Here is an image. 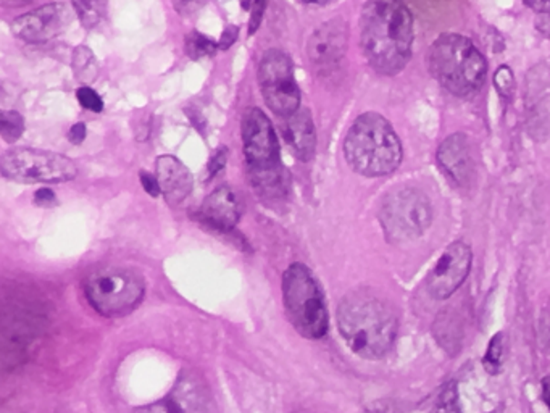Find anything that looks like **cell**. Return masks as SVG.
Returning a JSON list of instances; mask_svg holds the SVG:
<instances>
[{"mask_svg":"<svg viewBox=\"0 0 550 413\" xmlns=\"http://www.w3.org/2000/svg\"><path fill=\"white\" fill-rule=\"evenodd\" d=\"M360 44L382 75L402 72L412 57L413 18L403 0H367L360 16Z\"/></svg>","mask_w":550,"mask_h":413,"instance_id":"1","label":"cell"},{"mask_svg":"<svg viewBox=\"0 0 550 413\" xmlns=\"http://www.w3.org/2000/svg\"><path fill=\"white\" fill-rule=\"evenodd\" d=\"M338 328L353 354L378 360L394 346L397 317L384 300L372 292L353 291L339 304Z\"/></svg>","mask_w":550,"mask_h":413,"instance_id":"2","label":"cell"},{"mask_svg":"<svg viewBox=\"0 0 550 413\" xmlns=\"http://www.w3.org/2000/svg\"><path fill=\"white\" fill-rule=\"evenodd\" d=\"M347 164L368 178L386 176L402 162V146L391 123L380 114L360 115L344 141Z\"/></svg>","mask_w":550,"mask_h":413,"instance_id":"3","label":"cell"},{"mask_svg":"<svg viewBox=\"0 0 550 413\" xmlns=\"http://www.w3.org/2000/svg\"><path fill=\"white\" fill-rule=\"evenodd\" d=\"M242 143L249 175L257 193L278 199L288 191V171L280 160V144L269 116L260 108H249L242 115Z\"/></svg>","mask_w":550,"mask_h":413,"instance_id":"4","label":"cell"},{"mask_svg":"<svg viewBox=\"0 0 550 413\" xmlns=\"http://www.w3.org/2000/svg\"><path fill=\"white\" fill-rule=\"evenodd\" d=\"M428 65L439 85L459 97L478 93L486 79V58L460 35L439 36L428 52Z\"/></svg>","mask_w":550,"mask_h":413,"instance_id":"5","label":"cell"},{"mask_svg":"<svg viewBox=\"0 0 550 413\" xmlns=\"http://www.w3.org/2000/svg\"><path fill=\"white\" fill-rule=\"evenodd\" d=\"M282 304L290 325L307 339H321L328 333L330 318L325 296L311 271L292 264L282 275Z\"/></svg>","mask_w":550,"mask_h":413,"instance_id":"6","label":"cell"},{"mask_svg":"<svg viewBox=\"0 0 550 413\" xmlns=\"http://www.w3.org/2000/svg\"><path fill=\"white\" fill-rule=\"evenodd\" d=\"M146 283L141 275L123 267H104L92 271L85 281L86 299L104 317L131 314L141 304Z\"/></svg>","mask_w":550,"mask_h":413,"instance_id":"7","label":"cell"},{"mask_svg":"<svg viewBox=\"0 0 550 413\" xmlns=\"http://www.w3.org/2000/svg\"><path fill=\"white\" fill-rule=\"evenodd\" d=\"M380 221L389 243H407L430 228L433 206L420 189L402 187L384 199Z\"/></svg>","mask_w":550,"mask_h":413,"instance_id":"8","label":"cell"},{"mask_svg":"<svg viewBox=\"0 0 550 413\" xmlns=\"http://www.w3.org/2000/svg\"><path fill=\"white\" fill-rule=\"evenodd\" d=\"M0 171L4 178L22 183H64L76 176L78 168L73 160L47 150L18 149L7 150L0 160Z\"/></svg>","mask_w":550,"mask_h":413,"instance_id":"9","label":"cell"},{"mask_svg":"<svg viewBox=\"0 0 550 413\" xmlns=\"http://www.w3.org/2000/svg\"><path fill=\"white\" fill-rule=\"evenodd\" d=\"M259 85L267 106L276 115L288 118L299 110L300 91L294 79L292 64L281 50H269L261 58Z\"/></svg>","mask_w":550,"mask_h":413,"instance_id":"10","label":"cell"},{"mask_svg":"<svg viewBox=\"0 0 550 413\" xmlns=\"http://www.w3.org/2000/svg\"><path fill=\"white\" fill-rule=\"evenodd\" d=\"M473 254L463 241L452 243L439 257L426 278V291L433 299H449L463 285L472 270Z\"/></svg>","mask_w":550,"mask_h":413,"instance_id":"11","label":"cell"},{"mask_svg":"<svg viewBox=\"0 0 550 413\" xmlns=\"http://www.w3.org/2000/svg\"><path fill=\"white\" fill-rule=\"evenodd\" d=\"M71 20V8L56 2L16 18L12 23V33L26 43H46L66 31Z\"/></svg>","mask_w":550,"mask_h":413,"instance_id":"12","label":"cell"},{"mask_svg":"<svg viewBox=\"0 0 550 413\" xmlns=\"http://www.w3.org/2000/svg\"><path fill=\"white\" fill-rule=\"evenodd\" d=\"M138 413H213L212 398L200 378L184 373L165 398Z\"/></svg>","mask_w":550,"mask_h":413,"instance_id":"13","label":"cell"},{"mask_svg":"<svg viewBox=\"0 0 550 413\" xmlns=\"http://www.w3.org/2000/svg\"><path fill=\"white\" fill-rule=\"evenodd\" d=\"M349 31L344 20L323 23L307 43V57L320 73L332 72L346 55Z\"/></svg>","mask_w":550,"mask_h":413,"instance_id":"14","label":"cell"},{"mask_svg":"<svg viewBox=\"0 0 550 413\" xmlns=\"http://www.w3.org/2000/svg\"><path fill=\"white\" fill-rule=\"evenodd\" d=\"M438 162L445 175L457 186L472 183L474 162L472 147L465 135H452L438 150Z\"/></svg>","mask_w":550,"mask_h":413,"instance_id":"15","label":"cell"},{"mask_svg":"<svg viewBox=\"0 0 550 413\" xmlns=\"http://www.w3.org/2000/svg\"><path fill=\"white\" fill-rule=\"evenodd\" d=\"M240 208L236 194L229 187L215 189L200 206L199 218L219 233H231L239 220Z\"/></svg>","mask_w":550,"mask_h":413,"instance_id":"16","label":"cell"},{"mask_svg":"<svg viewBox=\"0 0 550 413\" xmlns=\"http://www.w3.org/2000/svg\"><path fill=\"white\" fill-rule=\"evenodd\" d=\"M157 179L169 206H179L194 187L191 173L173 156L157 158Z\"/></svg>","mask_w":550,"mask_h":413,"instance_id":"17","label":"cell"},{"mask_svg":"<svg viewBox=\"0 0 550 413\" xmlns=\"http://www.w3.org/2000/svg\"><path fill=\"white\" fill-rule=\"evenodd\" d=\"M284 141L290 152L302 162H309L317 149V133L309 110H297L296 114L286 118L282 128Z\"/></svg>","mask_w":550,"mask_h":413,"instance_id":"18","label":"cell"},{"mask_svg":"<svg viewBox=\"0 0 550 413\" xmlns=\"http://www.w3.org/2000/svg\"><path fill=\"white\" fill-rule=\"evenodd\" d=\"M71 66H73L75 76L83 85H92L99 76V64L94 57L92 50L86 45H79L73 50Z\"/></svg>","mask_w":550,"mask_h":413,"instance_id":"19","label":"cell"},{"mask_svg":"<svg viewBox=\"0 0 550 413\" xmlns=\"http://www.w3.org/2000/svg\"><path fill=\"white\" fill-rule=\"evenodd\" d=\"M75 12L78 14L79 22L85 28L97 26L107 12V0H73Z\"/></svg>","mask_w":550,"mask_h":413,"instance_id":"20","label":"cell"},{"mask_svg":"<svg viewBox=\"0 0 550 413\" xmlns=\"http://www.w3.org/2000/svg\"><path fill=\"white\" fill-rule=\"evenodd\" d=\"M186 54L192 58V60H199V58L212 57L217 54L219 50V44L213 43L210 37L200 35L198 31H192L188 36H186Z\"/></svg>","mask_w":550,"mask_h":413,"instance_id":"21","label":"cell"},{"mask_svg":"<svg viewBox=\"0 0 550 413\" xmlns=\"http://www.w3.org/2000/svg\"><path fill=\"white\" fill-rule=\"evenodd\" d=\"M505 352V339L502 333L493 336L487 346L486 356L483 357V367L489 375H497L502 370V360Z\"/></svg>","mask_w":550,"mask_h":413,"instance_id":"22","label":"cell"},{"mask_svg":"<svg viewBox=\"0 0 550 413\" xmlns=\"http://www.w3.org/2000/svg\"><path fill=\"white\" fill-rule=\"evenodd\" d=\"M25 131V120L22 115L14 110H5L0 115V136L7 143H15L20 139Z\"/></svg>","mask_w":550,"mask_h":413,"instance_id":"23","label":"cell"},{"mask_svg":"<svg viewBox=\"0 0 550 413\" xmlns=\"http://www.w3.org/2000/svg\"><path fill=\"white\" fill-rule=\"evenodd\" d=\"M431 413H462L459 402V389H457V385L453 381L443 388V391H441L438 399L434 402Z\"/></svg>","mask_w":550,"mask_h":413,"instance_id":"24","label":"cell"},{"mask_svg":"<svg viewBox=\"0 0 550 413\" xmlns=\"http://www.w3.org/2000/svg\"><path fill=\"white\" fill-rule=\"evenodd\" d=\"M76 97H78L79 104L83 107L87 108V110H91V112H97L99 114V112H102V108H104V102L100 99L99 94L96 93L91 87H87V86L79 87L78 91H76Z\"/></svg>","mask_w":550,"mask_h":413,"instance_id":"25","label":"cell"},{"mask_svg":"<svg viewBox=\"0 0 550 413\" xmlns=\"http://www.w3.org/2000/svg\"><path fill=\"white\" fill-rule=\"evenodd\" d=\"M495 87L501 91L504 96H510L514 91V73L507 66L499 68V72L495 73L494 76Z\"/></svg>","mask_w":550,"mask_h":413,"instance_id":"26","label":"cell"},{"mask_svg":"<svg viewBox=\"0 0 550 413\" xmlns=\"http://www.w3.org/2000/svg\"><path fill=\"white\" fill-rule=\"evenodd\" d=\"M205 2L207 0H171L175 10L181 15L198 14L199 10L204 7Z\"/></svg>","mask_w":550,"mask_h":413,"instance_id":"27","label":"cell"},{"mask_svg":"<svg viewBox=\"0 0 550 413\" xmlns=\"http://www.w3.org/2000/svg\"><path fill=\"white\" fill-rule=\"evenodd\" d=\"M139 178H141L142 187L146 189V193H148L150 197H158V196L162 194L160 183H158L157 176L150 175L148 171H141V173H139Z\"/></svg>","mask_w":550,"mask_h":413,"instance_id":"28","label":"cell"},{"mask_svg":"<svg viewBox=\"0 0 550 413\" xmlns=\"http://www.w3.org/2000/svg\"><path fill=\"white\" fill-rule=\"evenodd\" d=\"M226 156H228V152H226L225 147H219L213 154V157L210 158V164L207 166L209 179H212L215 175H219V171L223 170V166L226 164Z\"/></svg>","mask_w":550,"mask_h":413,"instance_id":"29","label":"cell"},{"mask_svg":"<svg viewBox=\"0 0 550 413\" xmlns=\"http://www.w3.org/2000/svg\"><path fill=\"white\" fill-rule=\"evenodd\" d=\"M265 7H267V0H254V7H252V15H250V28L249 33L254 35L257 29L260 28L261 18L265 14Z\"/></svg>","mask_w":550,"mask_h":413,"instance_id":"30","label":"cell"},{"mask_svg":"<svg viewBox=\"0 0 550 413\" xmlns=\"http://www.w3.org/2000/svg\"><path fill=\"white\" fill-rule=\"evenodd\" d=\"M239 36V28L238 26H228V28L223 31V35L219 37V50H228L234 43H236V39Z\"/></svg>","mask_w":550,"mask_h":413,"instance_id":"31","label":"cell"},{"mask_svg":"<svg viewBox=\"0 0 550 413\" xmlns=\"http://www.w3.org/2000/svg\"><path fill=\"white\" fill-rule=\"evenodd\" d=\"M68 139H70V143L75 144V146H79V144L83 143L86 139L85 123H76V125H73L70 133H68Z\"/></svg>","mask_w":550,"mask_h":413,"instance_id":"32","label":"cell"},{"mask_svg":"<svg viewBox=\"0 0 550 413\" xmlns=\"http://www.w3.org/2000/svg\"><path fill=\"white\" fill-rule=\"evenodd\" d=\"M523 2L537 14L550 15V0H523Z\"/></svg>","mask_w":550,"mask_h":413,"instance_id":"33","label":"cell"},{"mask_svg":"<svg viewBox=\"0 0 550 413\" xmlns=\"http://www.w3.org/2000/svg\"><path fill=\"white\" fill-rule=\"evenodd\" d=\"M36 204L41 206H50L56 202V196L49 189H41L35 196Z\"/></svg>","mask_w":550,"mask_h":413,"instance_id":"34","label":"cell"},{"mask_svg":"<svg viewBox=\"0 0 550 413\" xmlns=\"http://www.w3.org/2000/svg\"><path fill=\"white\" fill-rule=\"evenodd\" d=\"M541 388H543V399L544 402H545V406L549 407L550 408V378H544L543 379V385H541Z\"/></svg>","mask_w":550,"mask_h":413,"instance_id":"35","label":"cell"},{"mask_svg":"<svg viewBox=\"0 0 550 413\" xmlns=\"http://www.w3.org/2000/svg\"><path fill=\"white\" fill-rule=\"evenodd\" d=\"M392 412H394V410H392V407L384 406V404H376V406L370 407V408H368L367 412H365V413H392Z\"/></svg>","mask_w":550,"mask_h":413,"instance_id":"36","label":"cell"},{"mask_svg":"<svg viewBox=\"0 0 550 413\" xmlns=\"http://www.w3.org/2000/svg\"><path fill=\"white\" fill-rule=\"evenodd\" d=\"M29 2H33V0H2V4L5 7H22V5L29 4Z\"/></svg>","mask_w":550,"mask_h":413,"instance_id":"37","label":"cell"},{"mask_svg":"<svg viewBox=\"0 0 550 413\" xmlns=\"http://www.w3.org/2000/svg\"><path fill=\"white\" fill-rule=\"evenodd\" d=\"M303 2H307V4H325L328 0H303Z\"/></svg>","mask_w":550,"mask_h":413,"instance_id":"38","label":"cell"},{"mask_svg":"<svg viewBox=\"0 0 550 413\" xmlns=\"http://www.w3.org/2000/svg\"><path fill=\"white\" fill-rule=\"evenodd\" d=\"M491 413H493V412H491Z\"/></svg>","mask_w":550,"mask_h":413,"instance_id":"39","label":"cell"}]
</instances>
